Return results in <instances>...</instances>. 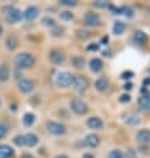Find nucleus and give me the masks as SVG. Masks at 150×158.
<instances>
[{
  "label": "nucleus",
  "instance_id": "obj_1",
  "mask_svg": "<svg viewBox=\"0 0 150 158\" xmlns=\"http://www.w3.org/2000/svg\"><path fill=\"white\" fill-rule=\"evenodd\" d=\"M35 57L32 53H28V52H23V53H19L15 57V65L20 69H28L32 68L35 65Z\"/></svg>",
  "mask_w": 150,
  "mask_h": 158
},
{
  "label": "nucleus",
  "instance_id": "obj_2",
  "mask_svg": "<svg viewBox=\"0 0 150 158\" xmlns=\"http://www.w3.org/2000/svg\"><path fill=\"white\" fill-rule=\"evenodd\" d=\"M73 77H74V74H72L70 72H60L56 76V84H57V86H59V88L67 89V88L72 86Z\"/></svg>",
  "mask_w": 150,
  "mask_h": 158
},
{
  "label": "nucleus",
  "instance_id": "obj_3",
  "mask_svg": "<svg viewBox=\"0 0 150 158\" xmlns=\"http://www.w3.org/2000/svg\"><path fill=\"white\" fill-rule=\"evenodd\" d=\"M4 15H6V20L10 24H16V23H19V21H21V19H23V12H21L20 10H17V8H15V7L7 8L6 12H4Z\"/></svg>",
  "mask_w": 150,
  "mask_h": 158
},
{
  "label": "nucleus",
  "instance_id": "obj_4",
  "mask_svg": "<svg viewBox=\"0 0 150 158\" xmlns=\"http://www.w3.org/2000/svg\"><path fill=\"white\" fill-rule=\"evenodd\" d=\"M73 89L78 92V93H85V92L88 90V88H89V82H88V80L84 76H81V74H74L73 77Z\"/></svg>",
  "mask_w": 150,
  "mask_h": 158
},
{
  "label": "nucleus",
  "instance_id": "obj_5",
  "mask_svg": "<svg viewBox=\"0 0 150 158\" xmlns=\"http://www.w3.org/2000/svg\"><path fill=\"white\" fill-rule=\"evenodd\" d=\"M47 130L53 135H64L67 133V126L57 121H48L47 122Z\"/></svg>",
  "mask_w": 150,
  "mask_h": 158
},
{
  "label": "nucleus",
  "instance_id": "obj_6",
  "mask_svg": "<svg viewBox=\"0 0 150 158\" xmlns=\"http://www.w3.org/2000/svg\"><path fill=\"white\" fill-rule=\"evenodd\" d=\"M70 109H72L73 113H76V114H78V116H82L88 112L89 108H88V104L84 100L74 98V100L70 101Z\"/></svg>",
  "mask_w": 150,
  "mask_h": 158
},
{
  "label": "nucleus",
  "instance_id": "obj_7",
  "mask_svg": "<svg viewBox=\"0 0 150 158\" xmlns=\"http://www.w3.org/2000/svg\"><path fill=\"white\" fill-rule=\"evenodd\" d=\"M84 23L86 25H89V27H97V25L101 24V17L94 14V12H86L85 15L82 17Z\"/></svg>",
  "mask_w": 150,
  "mask_h": 158
},
{
  "label": "nucleus",
  "instance_id": "obj_8",
  "mask_svg": "<svg viewBox=\"0 0 150 158\" xmlns=\"http://www.w3.org/2000/svg\"><path fill=\"white\" fill-rule=\"evenodd\" d=\"M39 15H40V10H39L36 6H29V7L25 8L24 12H23V17L27 21L36 20L37 17H39Z\"/></svg>",
  "mask_w": 150,
  "mask_h": 158
},
{
  "label": "nucleus",
  "instance_id": "obj_9",
  "mask_svg": "<svg viewBox=\"0 0 150 158\" xmlns=\"http://www.w3.org/2000/svg\"><path fill=\"white\" fill-rule=\"evenodd\" d=\"M86 125L89 129H93V130H102L104 128V121L102 118L98 117V116H92L86 120Z\"/></svg>",
  "mask_w": 150,
  "mask_h": 158
},
{
  "label": "nucleus",
  "instance_id": "obj_10",
  "mask_svg": "<svg viewBox=\"0 0 150 158\" xmlns=\"http://www.w3.org/2000/svg\"><path fill=\"white\" fill-rule=\"evenodd\" d=\"M17 88H19V90L21 92V93L28 94V93H31V92H33L35 84H33V81L28 80V78H23V80H20L19 82H17Z\"/></svg>",
  "mask_w": 150,
  "mask_h": 158
},
{
  "label": "nucleus",
  "instance_id": "obj_11",
  "mask_svg": "<svg viewBox=\"0 0 150 158\" xmlns=\"http://www.w3.org/2000/svg\"><path fill=\"white\" fill-rule=\"evenodd\" d=\"M82 142H84L85 146L90 148V149H94V148H97L100 145V137L97 134H94V133H90V134L85 135V138H84Z\"/></svg>",
  "mask_w": 150,
  "mask_h": 158
},
{
  "label": "nucleus",
  "instance_id": "obj_12",
  "mask_svg": "<svg viewBox=\"0 0 150 158\" xmlns=\"http://www.w3.org/2000/svg\"><path fill=\"white\" fill-rule=\"evenodd\" d=\"M49 60L56 65H60L65 61V53L61 51H52L49 53Z\"/></svg>",
  "mask_w": 150,
  "mask_h": 158
},
{
  "label": "nucleus",
  "instance_id": "obj_13",
  "mask_svg": "<svg viewBox=\"0 0 150 158\" xmlns=\"http://www.w3.org/2000/svg\"><path fill=\"white\" fill-rule=\"evenodd\" d=\"M89 69L93 73H100L101 71L104 69V63L102 60L98 59V57H93L89 61Z\"/></svg>",
  "mask_w": 150,
  "mask_h": 158
},
{
  "label": "nucleus",
  "instance_id": "obj_14",
  "mask_svg": "<svg viewBox=\"0 0 150 158\" xmlns=\"http://www.w3.org/2000/svg\"><path fill=\"white\" fill-rule=\"evenodd\" d=\"M135 139H137V141H138L140 143H142V145L150 143V130L141 129L138 133L135 134Z\"/></svg>",
  "mask_w": 150,
  "mask_h": 158
},
{
  "label": "nucleus",
  "instance_id": "obj_15",
  "mask_svg": "<svg viewBox=\"0 0 150 158\" xmlns=\"http://www.w3.org/2000/svg\"><path fill=\"white\" fill-rule=\"evenodd\" d=\"M15 156V150L14 148L10 145H0V158H12Z\"/></svg>",
  "mask_w": 150,
  "mask_h": 158
},
{
  "label": "nucleus",
  "instance_id": "obj_16",
  "mask_svg": "<svg viewBox=\"0 0 150 158\" xmlns=\"http://www.w3.org/2000/svg\"><path fill=\"white\" fill-rule=\"evenodd\" d=\"M138 104H140V106L144 112L150 110V93L141 94L140 98H138Z\"/></svg>",
  "mask_w": 150,
  "mask_h": 158
},
{
  "label": "nucleus",
  "instance_id": "obj_17",
  "mask_svg": "<svg viewBox=\"0 0 150 158\" xmlns=\"http://www.w3.org/2000/svg\"><path fill=\"white\" fill-rule=\"evenodd\" d=\"M149 40V36L142 31H137L133 36V41L137 44V45H145Z\"/></svg>",
  "mask_w": 150,
  "mask_h": 158
},
{
  "label": "nucleus",
  "instance_id": "obj_18",
  "mask_svg": "<svg viewBox=\"0 0 150 158\" xmlns=\"http://www.w3.org/2000/svg\"><path fill=\"white\" fill-rule=\"evenodd\" d=\"M24 142H25V146L35 148L39 143V137L35 133H27L24 134Z\"/></svg>",
  "mask_w": 150,
  "mask_h": 158
},
{
  "label": "nucleus",
  "instance_id": "obj_19",
  "mask_svg": "<svg viewBox=\"0 0 150 158\" xmlns=\"http://www.w3.org/2000/svg\"><path fill=\"white\" fill-rule=\"evenodd\" d=\"M109 86V80L106 77H100L98 80L94 82V88L97 92H105Z\"/></svg>",
  "mask_w": 150,
  "mask_h": 158
},
{
  "label": "nucleus",
  "instance_id": "obj_20",
  "mask_svg": "<svg viewBox=\"0 0 150 158\" xmlns=\"http://www.w3.org/2000/svg\"><path fill=\"white\" fill-rule=\"evenodd\" d=\"M126 31V25L125 23H122V21H116V23L113 24V33L116 35V36H121V35L125 33Z\"/></svg>",
  "mask_w": 150,
  "mask_h": 158
},
{
  "label": "nucleus",
  "instance_id": "obj_21",
  "mask_svg": "<svg viewBox=\"0 0 150 158\" xmlns=\"http://www.w3.org/2000/svg\"><path fill=\"white\" fill-rule=\"evenodd\" d=\"M35 121H36V116H35L33 113L28 112L23 116V124H24V126H27V128H31V126L35 124Z\"/></svg>",
  "mask_w": 150,
  "mask_h": 158
},
{
  "label": "nucleus",
  "instance_id": "obj_22",
  "mask_svg": "<svg viewBox=\"0 0 150 158\" xmlns=\"http://www.w3.org/2000/svg\"><path fill=\"white\" fill-rule=\"evenodd\" d=\"M6 44H7V48H8V49H10V51H14V49H16V48H17L19 40H17V37H16V36L11 35V36H8V37H7Z\"/></svg>",
  "mask_w": 150,
  "mask_h": 158
},
{
  "label": "nucleus",
  "instance_id": "obj_23",
  "mask_svg": "<svg viewBox=\"0 0 150 158\" xmlns=\"http://www.w3.org/2000/svg\"><path fill=\"white\" fill-rule=\"evenodd\" d=\"M85 64H86L85 59L80 57V56H76V57L72 59V65L76 69H84V68H85Z\"/></svg>",
  "mask_w": 150,
  "mask_h": 158
},
{
  "label": "nucleus",
  "instance_id": "obj_24",
  "mask_svg": "<svg viewBox=\"0 0 150 158\" xmlns=\"http://www.w3.org/2000/svg\"><path fill=\"white\" fill-rule=\"evenodd\" d=\"M10 78V69L7 65H0V81H7Z\"/></svg>",
  "mask_w": 150,
  "mask_h": 158
},
{
  "label": "nucleus",
  "instance_id": "obj_25",
  "mask_svg": "<svg viewBox=\"0 0 150 158\" xmlns=\"http://www.w3.org/2000/svg\"><path fill=\"white\" fill-rule=\"evenodd\" d=\"M108 158H125V154L120 150V149H113L109 152Z\"/></svg>",
  "mask_w": 150,
  "mask_h": 158
},
{
  "label": "nucleus",
  "instance_id": "obj_26",
  "mask_svg": "<svg viewBox=\"0 0 150 158\" xmlns=\"http://www.w3.org/2000/svg\"><path fill=\"white\" fill-rule=\"evenodd\" d=\"M41 24H43V25H45V27H49L51 29H52V28H55L56 25H57V24H56V21H55L53 19H51V17H44V19L41 20Z\"/></svg>",
  "mask_w": 150,
  "mask_h": 158
},
{
  "label": "nucleus",
  "instance_id": "obj_27",
  "mask_svg": "<svg viewBox=\"0 0 150 158\" xmlns=\"http://www.w3.org/2000/svg\"><path fill=\"white\" fill-rule=\"evenodd\" d=\"M125 122H126V124H129V125H138L140 124V118L137 117L135 114H130V116L126 117Z\"/></svg>",
  "mask_w": 150,
  "mask_h": 158
},
{
  "label": "nucleus",
  "instance_id": "obj_28",
  "mask_svg": "<svg viewBox=\"0 0 150 158\" xmlns=\"http://www.w3.org/2000/svg\"><path fill=\"white\" fill-rule=\"evenodd\" d=\"M14 143L16 145V146H25V142H24V135H16V137L14 138Z\"/></svg>",
  "mask_w": 150,
  "mask_h": 158
},
{
  "label": "nucleus",
  "instance_id": "obj_29",
  "mask_svg": "<svg viewBox=\"0 0 150 158\" xmlns=\"http://www.w3.org/2000/svg\"><path fill=\"white\" fill-rule=\"evenodd\" d=\"M8 131H10V130H8V126H7V125L0 124V139H3V138L7 137Z\"/></svg>",
  "mask_w": 150,
  "mask_h": 158
},
{
  "label": "nucleus",
  "instance_id": "obj_30",
  "mask_svg": "<svg viewBox=\"0 0 150 158\" xmlns=\"http://www.w3.org/2000/svg\"><path fill=\"white\" fill-rule=\"evenodd\" d=\"M63 6H67V7H74L77 6V2H74V0H61L60 2Z\"/></svg>",
  "mask_w": 150,
  "mask_h": 158
},
{
  "label": "nucleus",
  "instance_id": "obj_31",
  "mask_svg": "<svg viewBox=\"0 0 150 158\" xmlns=\"http://www.w3.org/2000/svg\"><path fill=\"white\" fill-rule=\"evenodd\" d=\"M86 49H88V51H92V52H93V51L97 52V51L100 49V44H98V43H93V44H90V45H88Z\"/></svg>",
  "mask_w": 150,
  "mask_h": 158
},
{
  "label": "nucleus",
  "instance_id": "obj_32",
  "mask_svg": "<svg viewBox=\"0 0 150 158\" xmlns=\"http://www.w3.org/2000/svg\"><path fill=\"white\" fill-rule=\"evenodd\" d=\"M60 16H61V19H63V20H67V21H69V20L73 19V15L70 14V12H63V14H61Z\"/></svg>",
  "mask_w": 150,
  "mask_h": 158
},
{
  "label": "nucleus",
  "instance_id": "obj_33",
  "mask_svg": "<svg viewBox=\"0 0 150 158\" xmlns=\"http://www.w3.org/2000/svg\"><path fill=\"white\" fill-rule=\"evenodd\" d=\"M77 36H78V37H81V39H86L88 36H89V32H88V31L78 29V31H77Z\"/></svg>",
  "mask_w": 150,
  "mask_h": 158
},
{
  "label": "nucleus",
  "instance_id": "obj_34",
  "mask_svg": "<svg viewBox=\"0 0 150 158\" xmlns=\"http://www.w3.org/2000/svg\"><path fill=\"white\" fill-rule=\"evenodd\" d=\"M130 100H131V97H130V94H122L121 96V97H120V102H123V104H125V102H130Z\"/></svg>",
  "mask_w": 150,
  "mask_h": 158
},
{
  "label": "nucleus",
  "instance_id": "obj_35",
  "mask_svg": "<svg viewBox=\"0 0 150 158\" xmlns=\"http://www.w3.org/2000/svg\"><path fill=\"white\" fill-rule=\"evenodd\" d=\"M121 77L123 78V80H126V78H131L133 77V72H123Z\"/></svg>",
  "mask_w": 150,
  "mask_h": 158
},
{
  "label": "nucleus",
  "instance_id": "obj_36",
  "mask_svg": "<svg viewBox=\"0 0 150 158\" xmlns=\"http://www.w3.org/2000/svg\"><path fill=\"white\" fill-rule=\"evenodd\" d=\"M131 88H133V84H131V82H126V84L125 85H123V89H127V90H130L131 89Z\"/></svg>",
  "mask_w": 150,
  "mask_h": 158
},
{
  "label": "nucleus",
  "instance_id": "obj_37",
  "mask_svg": "<svg viewBox=\"0 0 150 158\" xmlns=\"http://www.w3.org/2000/svg\"><path fill=\"white\" fill-rule=\"evenodd\" d=\"M81 158H96L93 154H90V153H84Z\"/></svg>",
  "mask_w": 150,
  "mask_h": 158
},
{
  "label": "nucleus",
  "instance_id": "obj_38",
  "mask_svg": "<svg viewBox=\"0 0 150 158\" xmlns=\"http://www.w3.org/2000/svg\"><path fill=\"white\" fill-rule=\"evenodd\" d=\"M20 158H35V157H33V156H31V154H28V153H25V154H23Z\"/></svg>",
  "mask_w": 150,
  "mask_h": 158
},
{
  "label": "nucleus",
  "instance_id": "obj_39",
  "mask_svg": "<svg viewBox=\"0 0 150 158\" xmlns=\"http://www.w3.org/2000/svg\"><path fill=\"white\" fill-rule=\"evenodd\" d=\"M55 158H69L67 154H59V156H56Z\"/></svg>",
  "mask_w": 150,
  "mask_h": 158
},
{
  "label": "nucleus",
  "instance_id": "obj_40",
  "mask_svg": "<svg viewBox=\"0 0 150 158\" xmlns=\"http://www.w3.org/2000/svg\"><path fill=\"white\" fill-rule=\"evenodd\" d=\"M0 35H3V27H2V24H0Z\"/></svg>",
  "mask_w": 150,
  "mask_h": 158
},
{
  "label": "nucleus",
  "instance_id": "obj_41",
  "mask_svg": "<svg viewBox=\"0 0 150 158\" xmlns=\"http://www.w3.org/2000/svg\"><path fill=\"white\" fill-rule=\"evenodd\" d=\"M0 106H2V101H0Z\"/></svg>",
  "mask_w": 150,
  "mask_h": 158
}]
</instances>
